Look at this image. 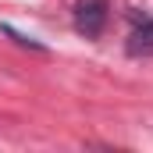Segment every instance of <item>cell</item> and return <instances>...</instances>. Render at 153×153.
<instances>
[{"instance_id":"2","label":"cell","mask_w":153,"mask_h":153,"mask_svg":"<svg viewBox=\"0 0 153 153\" xmlns=\"http://www.w3.org/2000/svg\"><path fill=\"white\" fill-rule=\"evenodd\" d=\"M128 53L132 57H150L153 53V18H143L135 32L128 36Z\"/></svg>"},{"instance_id":"1","label":"cell","mask_w":153,"mask_h":153,"mask_svg":"<svg viewBox=\"0 0 153 153\" xmlns=\"http://www.w3.org/2000/svg\"><path fill=\"white\" fill-rule=\"evenodd\" d=\"M107 18H111V0H75V7H71L75 32L85 39L100 36L107 29Z\"/></svg>"}]
</instances>
